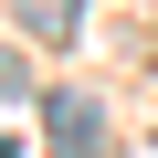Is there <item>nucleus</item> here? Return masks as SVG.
Returning a JSON list of instances; mask_svg holds the SVG:
<instances>
[{
  "instance_id": "1",
  "label": "nucleus",
  "mask_w": 158,
  "mask_h": 158,
  "mask_svg": "<svg viewBox=\"0 0 158 158\" xmlns=\"http://www.w3.org/2000/svg\"><path fill=\"white\" fill-rule=\"evenodd\" d=\"M42 127H53V158H106V106L95 95H53Z\"/></svg>"
},
{
  "instance_id": "2",
  "label": "nucleus",
  "mask_w": 158,
  "mask_h": 158,
  "mask_svg": "<svg viewBox=\"0 0 158 158\" xmlns=\"http://www.w3.org/2000/svg\"><path fill=\"white\" fill-rule=\"evenodd\" d=\"M32 42H74V21H85V0H11Z\"/></svg>"
},
{
  "instance_id": "3",
  "label": "nucleus",
  "mask_w": 158,
  "mask_h": 158,
  "mask_svg": "<svg viewBox=\"0 0 158 158\" xmlns=\"http://www.w3.org/2000/svg\"><path fill=\"white\" fill-rule=\"evenodd\" d=\"M0 95H32V74H21V53H0Z\"/></svg>"
}]
</instances>
